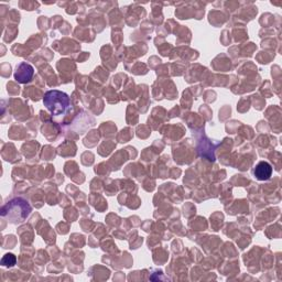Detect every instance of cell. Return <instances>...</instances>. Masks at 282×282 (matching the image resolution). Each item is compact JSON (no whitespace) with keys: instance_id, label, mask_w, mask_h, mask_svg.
Segmentation results:
<instances>
[{"instance_id":"cell-1","label":"cell","mask_w":282,"mask_h":282,"mask_svg":"<svg viewBox=\"0 0 282 282\" xmlns=\"http://www.w3.org/2000/svg\"><path fill=\"white\" fill-rule=\"evenodd\" d=\"M43 104L54 117L66 115L71 108V99L68 94L58 90L46 92L43 97Z\"/></svg>"},{"instance_id":"cell-2","label":"cell","mask_w":282,"mask_h":282,"mask_svg":"<svg viewBox=\"0 0 282 282\" xmlns=\"http://www.w3.org/2000/svg\"><path fill=\"white\" fill-rule=\"evenodd\" d=\"M31 206L23 199H13L2 210V216L12 224H20L31 214Z\"/></svg>"},{"instance_id":"cell-3","label":"cell","mask_w":282,"mask_h":282,"mask_svg":"<svg viewBox=\"0 0 282 282\" xmlns=\"http://www.w3.org/2000/svg\"><path fill=\"white\" fill-rule=\"evenodd\" d=\"M33 74H35V69L30 64L22 62L17 66L15 72V79L19 83L25 84L30 82L31 78L33 77Z\"/></svg>"},{"instance_id":"cell-4","label":"cell","mask_w":282,"mask_h":282,"mask_svg":"<svg viewBox=\"0 0 282 282\" xmlns=\"http://www.w3.org/2000/svg\"><path fill=\"white\" fill-rule=\"evenodd\" d=\"M253 176L259 181H267L272 176V166L267 161H260V162L255 166Z\"/></svg>"},{"instance_id":"cell-5","label":"cell","mask_w":282,"mask_h":282,"mask_svg":"<svg viewBox=\"0 0 282 282\" xmlns=\"http://www.w3.org/2000/svg\"><path fill=\"white\" fill-rule=\"evenodd\" d=\"M16 256L12 253H7L4 256L3 260H2V265L6 266V267H13L16 265Z\"/></svg>"}]
</instances>
